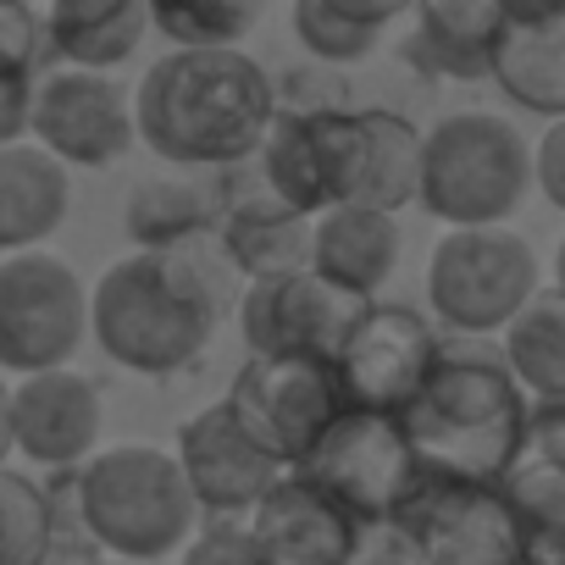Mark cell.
Returning <instances> with one entry per match:
<instances>
[{
	"label": "cell",
	"mask_w": 565,
	"mask_h": 565,
	"mask_svg": "<svg viewBox=\"0 0 565 565\" xmlns=\"http://www.w3.org/2000/svg\"><path fill=\"white\" fill-rule=\"evenodd\" d=\"M233 260L222 255L216 233L167 249V255H122L100 271L89 295V333L100 355L139 377H172L205 355L216 339L222 306L233 295Z\"/></svg>",
	"instance_id": "1"
},
{
	"label": "cell",
	"mask_w": 565,
	"mask_h": 565,
	"mask_svg": "<svg viewBox=\"0 0 565 565\" xmlns=\"http://www.w3.org/2000/svg\"><path fill=\"white\" fill-rule=\"evenodd\" d=\"M277 78L244 51H167L134 95V134L183 172H227L260 156Z\"/></svg>",
	"instance_id": "2"
},
{
	"label": "cell",
	"mask_w": 565,
	"mask_h": 565,
	"mask_svg": "<svg viewBox=\"0 0 565 565\" xmlns=\"http://www.w3.org/2000/svg\"><path fill=\"white\" fill-rule=\"evenodd\" d=\"M532 399L488 344H444L427 388L399 416L416 460L438 482L499 488L526 449Z\"/></svg>",
	"instance_id": "3"
},
{
	"label": "cell",
	"mask_w": 565,
	"mask_h": 565,
	"mask_svg": "<svg viewBox=\"0 0 565 565\" xmlns=\"http://www.w3.org/2000/svg\"><path fill=\"white\" fill-rule=\"evenodd\" d=\"M78 515L111 559L134 565H156L189 548L200 532V504L183 482V466L156 444L100 449L78 471Z\"/></svg>",
	"instance_id": "4"
},
{
	"label": "cell",
	"mask_w": 565,
	"mask_h": 565,
	"mask_svg": "<svg viewBox=\"0 0 565 565\" xmlns=\"http://www.w3.org/2000/svg\"><path fill=\"white\" fill-rule=\"evenodd\" d=\"M526 189H532V150L515 134V122L493 111H449L427 128L416 205L449 222V233L510 222Z\"/></svg>",
	"instance_id": "5"
},
{
	"label": "cell",
	"mask_w": 565,
	"mask_h": 565,
	"mask_svg": "<svg viewBox=\"0 0 565 565\" xmlns=\"http://www.w3.org/2000/svg\"><path fill=\"white\" fill-rule=\"evenodd\" d=\"M222 405L233 427L282 477L300 471L317 455V444L333 433V422L350 411L333 361H306V355H249Z\"/></svg>",
	"instance_id": "6"
},
{
	"label": "cell",
	"mask_w": 565,
	"mask_h": 565,
	"mask_svg": "<svg viewBox=\"0 0 565 565\" xmlns=\"http://www.w3.org/2000/svg\"><path fill=\"white\" fill-rule=\"evenodd\" d=\"M537 300V255L510 227L444 233L427 260V306L460 339L504 333Z\"/></svg>",
	"instance_id": "7"
},
{
	"label": "cell",
	"mask_w": 565,
	"mask_h": 565,
	"mask_svg": "<svg viewBox=\"0 0 565 565\" xmlns=\"http://www.w3.org/2000/svg\"><path fill=\"white\" fill-rule=\"evenodd\" d=\"M300 477L317 482L361 532L399 526L411 499L427 488V471L399 416H372V411H344L333 433L317 444V455L300 466Z\"/></svg>",
	"instance_id": "8"
},
{
	"label": "cell",
	"mask_w": 565,
	"mask_h": 565,
	"mask_svg": "<svg viewBox=\"0 0 565 565\" xmlns=\"http://www.w3.org/2000/svg\"><path fill=\"white\" fill-rule=\"evenodd\" d=\"M366 167V128L361 111H277L266 145L255 156L260 183L277 205L317 222L339 205H355Z\"/></svg>",
	"instance_id": "9"
},
{
	"label": "cell",
	"mask_w": 565,
	"mask_h": 565,
	"mask_svg": "<svg viewBox=\"0 0 565 565\" xmlns=\"http://www.w3.org/2000/svg\"><path fill=\"white\" fill-rule=\"evenodd\" d=\"M89 339V289L62 255L0 260V372H67Z\"/></svg>",
	"instance_id": "10"
},
{
	"label": "cell",
	"mask_w": 565,
	"mask_h": 565,
	"mask_svg": "<svg viewBox=\"0 0 565 565\" xmlns=\"http://www.w3.org/2000/svg\"><path fill=\"white\" fill-rule=\"evenodd\" d=\"M444 355V339L433 333V322L411 306H366L355 333L344 339L333 372L344 388L350 411H372V416H405L416 405V394L427 388L433 366Z\"/></svg>",
	"instance_id": "11"
},
{
	"label": "cell",
	"mask_w": 565,
	"mask_h": 565,
	"mask_svg": "<svg viewBox=\"0 0 565 565\" xmlns=\"http://www.w3.org/2000/svg\"><path fill=\"white\" fill-rule=\"evenodd\" d=\"M399 532L416 565H526V537L504 488L427 477L399 515Z\"/></svg>",
	"instance_id": "12"
},
{
	"label": "cell",
	"mask_w": 565,
	"mask_h": 565,
	"mask_svg": "<svg viewBox=\"0 0 565 565\" xmlns=\"http://www.w3.org/2000/svg\"><path fill=\"white\" fill-rule=\"evenodd\" d=\"M366 300L333 289L311 266L244 282L238 295V333L249 355H306V361H339L344 339L355 333Z\"/></svg>",
	"instance_id": "13"
},
{
	"label": "cell",
	"mask_w": 565,
	"mask_h": 565,
	"mask_svg": "<svg viewBox=\"0 0 565 565\" xmlns=\"http://www.w3.org/2000/svg\"><path fill=\"white\" fill-rule=\"evenodd\" d=\"M29 134L51 161L89 167V172L117 167L139 139L128 89L106 73H73V67H56L34 84Z\"/></svg>",
	"instance_id": "14"
},
{
	"label": "cell",
	"mask_w": 565,
	"mask_h": 565,
	"mask_svg": "<svg viewBox=\"0 0 565 565\" xmlns=\"http://www.w3.org/2000/svg\"><path fill=\"white\" fill-rule=\"evenodd\" d=\"M178 466H183V482L200 504V515L211 521H249V510L282 482V471L233 427L227 405H205L194 411L183 427H178Z\"/></svg>",
	"instance_id": "15"
},
{
	"label": "cell",
	"mask_w": 565,
	"mask_h": 565,
	"mask_svg": "<svg viewBox=\"0 0 565 565\" xmlns=\"http://www.w3.org/2000/svg\"><path fill=\"white\" fill-rule=\"evenodd\" d=\"M12 438L29 466H89L100 444V388L84 372H40L12 388Z\"/></svg>",
	"instance_id": "16"
},
{
	"label": "cell",
	"mask_w": 565,
	"mask_h": 565,
	"mask_svg": "<svg viewBox=\"0 0 565 565\" xmlns=\"http://www.w3.org/2000/svg\"><path fill=\"white\" fill-rule=\"evenodd\" d=\"M249 537L271 565H361V526L300 471L282 477L255 510Z\"/></svg>",
	"instance_id": "17"
},
{
	"label": "cell",
	"mask_w": 565,
	"mask_h": 565,
	"mask_svg": "<svg viewBox=\"0 0 565 565\" xmlns=\"http://www.w3.org/2000/svg\"><path fill=\"white\" fill-rule=\"evenodd\" d=\"M493 84L532 117L565 122V7L515 12L504 7V34L493 51Z\"/></svg>",
	"instance_id": "18"
},
{
	"label": "cell",
	"mask_w": 565,
	"mask_h": 565,
	"mask_svg": "<svg viewBox=\"0 0 565 565\" xmlns=\"http://www.w3.org/2000/svg\"><path fill=\"white\" fill-rule=\"evenodd\" d=\"M399 244H405L399 216H383L366 205H339V211L317 216V227H311V271L372 306V295L399 266Z\"/></svg>",
	"instance_id": "19"
},
{
	"label": "cell",
	"mask_w": 565,
	"mask_h": 565,
	"mask_svg": "<svg viewBox=\"0 0 565 565\" xmlns=\"http://www.w3.org/2000/svg\"><path fill=\"white\" fill-rule=\"evenodd\" d=\"M73 205V178L62 161H51L40 145H7L0 150V260L34 255Z\"/></svg>",
	"instance_id": "20"
},
{
	"label": "cell",
	"mask_w": 565,
	"mask_h": 565,
	"mask_svg": "<svg viewBox=\"0 0 565 565\" xmlns=\"http://www.w3.org/2000/svg\"><path fill=\"white\" fill-rule=\"evenodd\" d=\"M504 34V7L493 0H427L416 7V34H411V56L433 73V78H493V51Z\"/></svg>",
	"instance_id": "21"
},
{
	"label": "cell",
	"mask_w": 565,
	"mask_h": 565,
	"mask_svg": "<svg viewBox=\"0 0 565 565\" xmlns=\"http://www.w3.org/2000/svg\"><path fill=\"white\" fill-rule=\"evenodd\" d=\"M40 18H45V45L73 73H106V78L150 34L145 0H62V7H51Z\"/></svg>",
	"instance_id": "22"
},
{
	"label": "cell",
	"mask_w": 565,
	"mask_h": 565,
	"mask_svg": "<svg viewBox=\"0 0 565 565\" xmlns=\"http://www.w3.org/2000/svg\"><path fill=\"white\" fill-rule=\"evenodd\" d=\"M122 216L139 255H167L216 233V194L211 183H194V178H145L128 194Z\"/></svg>",
	"instance_id": "23"
},
{
	"label": "cell",
	"mask_w": 565,
	"mask_h": 565,
	"mask_svg": "<svg viewBox=\"0 0 565 565\" xmlns=\"http://www.w3.org/2000/svg\"><path fill=\"white\" fill-rule=\"evenodd\" d=\"M361 128H366V167H361L355 205L383 211V216H399L422 194V139L427 134L411 117L383 111V106H366L361 111Z\"/></svg>",
	"instance_id": "24"
},
{
	"label": "cell",
	"mask_w": 565,
	"mask_h": 565,
	"mask_svg": "<svg viewBox=\"0 0 565 565\" xmlns=\"http://www.w3.org/2000/svg\"><path fill=\"white\" fill-rule=\"evenodd\" d=\"M499 355L532 405L565 399V295L537 289V300L504 328Z\"/></svg>",
	"instance_id": "25"
},
{
	"label": "cell",
	"mask_w": 565,
	"mask_h": 565,
	"mask_svg": "<svg viewBox=\"0 0 565 565\" xmlns=\"http://www.w3.org/2000/svg\"><path fill=\"white\" fill-rule=\"evenodd\" d=\"M499 488L521 521L526 565H565V466L521 449V460L510 466Z\"/></svg>",
	"instance_id": "26"
},
{
	"label": "cell",
	"mask_w": 565,
	"mask_h": 565,
	"mask_svg": "<svg viewBox=\"0 0 565 565\" xmlns=\"http://www.w3.org/2000/svg\"><path fill=\"white\" fill-rule=\"evenodd\" d=\"M295 40L311 51V62L328 67H350L366 62L383 34L399 23V7H350V0H295Z\"/></svg>",
	"instance_id": "27"
},
{
	"label": "cell",
	"mask_w": 565,
	"mask_h": 565,
	"mask_svg": "<svg viewBox=\"0 0 565 565\" xmlns=\"http://www.w3.org/2000/svg\"><path fill=\"white\" fill-rule=\"evenodd\" d=\"M260 23V7L244 0H156L150 29L172 51H238V40Z\"/></svg>",
	"instance_id": "28"
},
{
	"label": "cell",
	"mask_w": 565,
	"mask_h": 565,
	"mask_svg": "<svg viewBox=\"0 0 565 565\" xmlns=\"http://www.w3.org/2000/svg\"><path fill=\"white\" fill-rule=\"evenodd\" d=\"M56 548V504L29 471H0V565H45Z\"/></svg>",
	"instance_id": "29"
},
{
	"label": "cell",
	"mask_w": 565,
	"mask_h": 565,
	"mask_svg": "<svg viewBox=\"0 0 565 565\" xmlns=\"http://www.w3.org/2000/svg\"><path fill=\"white\" fill-rule=\"evenodd\" d=\"M45 51H51L45 45V18L0 0V78H40Z\"/></svg>",
	"instance_id": "30"
},
{
	"label": "cell",
	"mask_w": 565,
	"mask_h": 565,
	"mask_svg": "<svg viewBox=\"0 0 565 565\" xmlns=\"http://www.w3.org/2000/svg\"><path fill=\"white\" fill-rule=\"evenodd\" d=\"M178 565H271V559L255 548L244 521H211L194 532V543L183 548Z\"/></svg>",
	"instance_id": "31"
},
{
	"label": "cell",
	"mask_w": 565,
	"mask_h": 565,
	"mask_svg": "<svg viewBox=\"0 0 565 565\" xmlns=\"http://www.w3.org/2000/svg\"><path fill=\"white\" fill-rule=\"evenodd\" d=\"M532 183L554 211H565V122H548V134L532 150Z\"/></svg>",
	"instance_id": "32"
},
{
	"label": "cell",
	"mask_w": 565,
	"mask_h": 565,
	"mask_svg": "<svg viewBox=\"0 0 565 565\" xmlns=\"http://www.w3.org/2000/svg\"><path fill=\"white\" fill-rule=\"evenodd\" d=\"M34 84L40 78H0V150L23 145L29 111H34Z\"/></svg>",
	"instance_id": "33"
},
{
	"label": "cell",
	"mask_w": 565,
	"mask_h": 565,
	"mask_svg": "<svg viewBox=\"0 0 565 565\" xmlns=\"http://www.w3.org/2000/svg\"><path fill=\"white\" fill-rule=\"evenodd\" d=\"M526 449L565 466V399H543L526 416Z\"/></svg>",
	"instance_id": "34"
},
{
	"label": "cell",
	"mask_w": 565,
	"mask_h": 565,
	"mask_svg": "<svg viewBox=\"0 0 565 565\" xmlns=\"http://www.w3.org/2000/svg\"><path fill=\"white\" fill-rule=\"evenodd\" d=\"M12 455H18V438H12V388L0 383V471H7Z\"/></svg>",
	"instance_id": "35"
},
{
	"label": "cell",
	"mask_w": 565,
	"mask_h": 565,
	"mask_svg": "<svg viewBox=\"0 0 565 565\" xmlns=\"http://www.w3.org/2000/svg\"><path fill=\"white\" fill-rule=\"evenodd\" d=\"M554 295H565V238H559V249H554Z\"/></svg>",
	"instance_id": "36"
},
{
	"label": "cell",
	"mask_w": 565,
	"mask_h": 565,
	"mask_svg": "<svg viewBox=\"0 0 565 565\" xmlns=\"http://www.w3.org/2000/svg\"><path fill=\"white\" fill-rule=\"evenodd\" d=\"M361 565H416L411 554H377V559H361Z\"/></svg>",
	"instance_id": "37"
},
{
	"label": "cell",
	"mask_w": 565,
	"mask_h": 565,
	"mask_svg": "<svg viewBox=\"0 0 565 565\" xmlns=\"http://www.w3.org/2000/svg\"><path fill=\"white\" fill-rule=\"evenodd\" d=\"M84 565H134V559H111V554H106V559H84Z\"/></svg>",
	"instance_id": "38"
}]
</instances>
